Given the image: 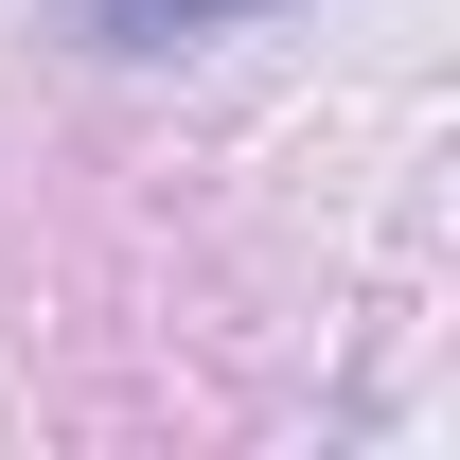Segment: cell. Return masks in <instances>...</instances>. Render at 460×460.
<instances>
[{
    "label": "cell",
    "mask_w": 460,
    "mask_h": 460,
    "mask_svg": "<svg viewBox=\"0 0 460 460\" xmlns=\"http://www.w3.org/2000/svg\"><path fill=\"white\" fill-rule=\"evenodd\" d=\"M230 18H266V0H89L107 54H177V36H230Z\"/></svg>",
    "instance_id": "1"
}]
</instances>
